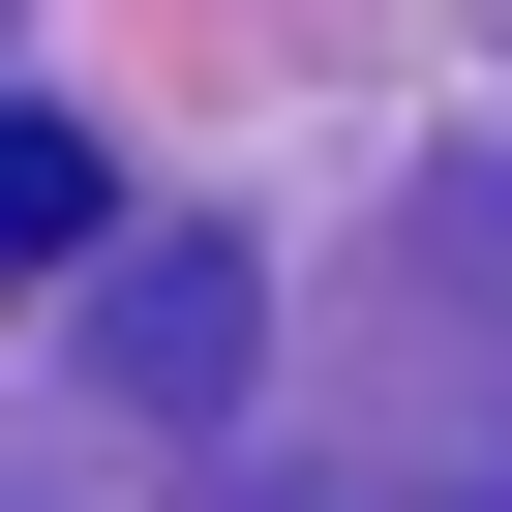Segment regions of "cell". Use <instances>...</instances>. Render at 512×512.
<instances>
[{
  "label": "cell",
  "mask_w": 512,
  "mask_h": 512,
  "mask_svg": "<svg viewBox=\"0 0 512 512\" xmlns=\"http://www.w3.org/2000/svg\"><path fill=\"white\" fill-rule=\"evenodd\" d=\"M91 362H121L151 422H211V392H241V241H121V302H91Z\"/></svg>",
  "instance_id": "obj_1"
},
{
  "label": "cell",
  "mask_w": 512,
  "mask_h": 512,
  "mask_svg": "<svg viewBox=\"0 0 512 512\" xmlns=\"http://www.w3.org/2000/svg\"><path fill=\"white\" fill-rule=\"evenodd\" d=\"M0 272H121V181H91V121H0Z\"/></svg>",
  "instance_id": "obj_2"
}]
</instances>
